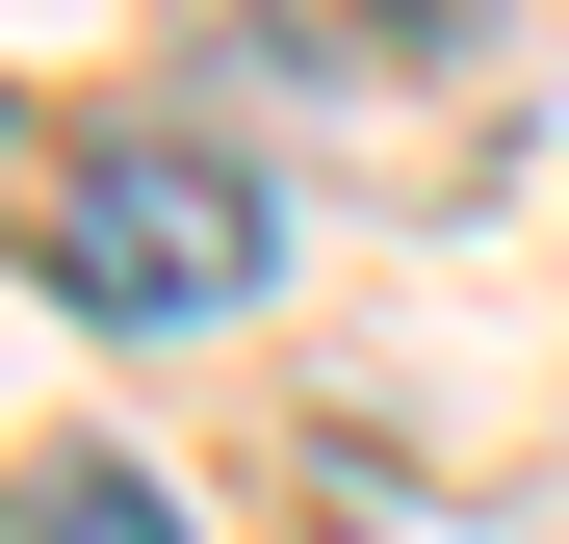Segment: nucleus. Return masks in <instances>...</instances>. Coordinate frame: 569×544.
Listing matches in <instances>:
<instances>
[{"label": "nucleus", "instance_id": "nucleus-1", "mask_svg": "<svg viewBox=\"0 0 569 544\" xmlns=\"http://www.w3.org/2000/svg\"><path fill=\"white\" fill-rule=\"evenodd\" d=\"M27 259H52L78 311L181 337V311H233V286H259V181H233V156H156V130H104V156H27Z\"/></svg>", "mask_w": 569, "mask_h": 544}, {"label": "nucleus", "instance_id": "nucleus-2", "mask_svg": "<svg viewBox=\"0 0 569 544\" xmlns=\"http://www.w3.org/2000/svg\"><path fill=\"white\" fill-rule=\"evenodd\" d=\"M27 544H181V493H156V467H52V493H27Z\"/></svg>", "mask_w": 569, "mask_h": 544}, {"label": "nucleus", "instance_id": "nucleus-3", "mask_svg": "<svg viewBox=\"0 0 569 544\" xmlns=\"http://www.w3.org/2000/svg\"><path fill=\"white\" fill-rule=\"evenodd\" d=\"M389 27H415V52H466V27H492V0H389Z\"/></svg>", "mask_w": 569, "mask_h": 544}]
</instances>
